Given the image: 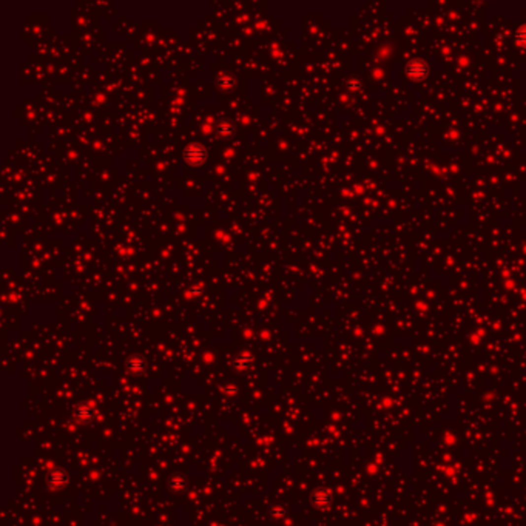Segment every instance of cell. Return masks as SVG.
I'll use <instances>...</instances> for the list:
<instances>
[]
</instances>
